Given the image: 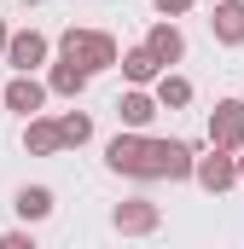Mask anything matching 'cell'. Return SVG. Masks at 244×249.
Masks as SVG:
<instances>
[{"instance_id": "277c9868", "label": "cell", "mask_w": 244, "mask_h": 249, "mask_svg": "<svg viewBox=\"0 0 244 249\" xmlns=\"http://www.w3.org/2000/svg\"><path fill=\"white\" fill-rule=\"evenodd\" d=\"M0 58L12 64V70H23V75H35L41 64L53 58V41H47L41 29H12V35H6V53H0Z\"/></svg>"}, {"instance_id": "44dd1931", "label": "cell", "mask_w": 244, "mask_h": 249, "mask_svg": "<svg viewBox=\"0 0 244 249\" xmlns=\"http://www.w3.org/2000/svg\"><path fill=\"white\" fill-rule=\"evenodd\" d=\"M6 35H12V29H6V18H0V53H6Z\"/></svg>"}, {"instance_id": "5bb4252c", "label": "cell", "mask_w": 244, "mask_h": 249, "mask_svg": "<svg viewBox=\"0 0 244 249\" xmlns=\"http://www.w3.org/2000/svg\"><path fill=\"white\" fill-rule=\"evenodd\" d=\"M87 81H93V75H87L76 58L47 64V93H59V99H81V93H87Z\"/></svg>"}, {"instance_id": "7c38bea8", "label": "cell", "mask_w": 244, "mask_h": 249, "mask_svg": "<svg viewBox=\"0 0 244 249\" xmlns=\"http://www.w3.org/2000/svg\"><path fill=\"white\" fill-rule=\"evenodd\" d=\"M209 35H215L221 47H244V0H215Z\"/></svg>"}, {"instance_id": "ba28073f", "label": "cell", "mask_w": 244, "mask_h": 249, "mask_svg": "<svg viewBox=\"0 0 244 249\" xmlns=\"http://www.w3.org/2000/svg\"><path fill=\"white\" fill-rule=\"evenodd\" d=\"M145 53L163 64V70H175V64L186 58V35L175 29V23H169V18H157V23L145 29Z\"/></svg>"}, {"instance_id": "6da1fadb", "label": "cell", "mask_w": 244, "mask_h": 249, "mask_svg": "<svg viewBox=\"0 0 244 249\" xmlns=\"http://www.w3.org/2000/svg\"><path fill=\"white\" fill-rule=\"evenodd\" d=\"M192 145L186 139H151L140 145V162H134V180H192Z\"/></svg>"}, {"instance_id": "ac0fdd59", "label": "cell", "mask_w": 244, "mask_h": 249, "mask_svg": "<svg viewBox=\"0 0 244 249\" xmlns=\"http://www.w3.org/2000/svg\"><path fill=\"white\" fill-rule=\"evenodd\" d=\"M0 249H35V232L29 226H12V232H0Z\"/></svg>"}, {"instance_id": "3957f363", "label": "cell", "mask_w": 244, "mask_h": 249, "mask_svg": "<svg viewBox=\"0 0 244 249\" xmlns=\"http://www.w3.org/2000/svg\"><path fill=\"white\" fill-rule=\"evenodd\" d=\"M192 180L209 191V197H221V191L239 186V162H233V151H221V145H209L203 157H192Z\"/></svg>"}, {"instance_id": "ffe728a7", "label": "cell", "mask_w": 244, "mask_h": 249, "mask_svg": "<svg viewBox=\"0 0 244 249\" xmlns=\"http://www.w3.org/2000/svg\"><path fill=\"white\" fill-rule=\"evenodd\" d=\"M233 162H239V186H244V145H239V151H233Z\"/></svg>"}, {"instance_id": "7402d4cb", "label": "cell", "mask_w": 244, "mask_h": 249, "mask_svg": "<svg viewBox=\"0 0 244 249\" xmlns=\"http://www.w3.org/2000/svg\"><path fill=\"white\" fill-rule=\"evenodd\" d=\"M23 6H41V0H23Z\"/></svg>"}, {"instance_id": "8992f818", "label": "cell", "mask_w": 244, "mask_h": 249, "mask_svg": "<svg viewBox=\"0 0 244 249\" xmlns=\"http://www.w3.org/2000/svg\"><path fill=\"white\" fill-rule=\"evenodd\" d=\"M209 145H221V151H239L244 145V99H215V110H209Z\"/></svg>"}, {"instance_id": "7a4b0ae2", "label": "cell", "mask_w": 244, "mask_h": 249, "mask_svg": "<svg viewBox=\"0 0 244 249\" xmlns=\"http://www.w3.org/2000/svg\"><path fill=\"white\" fill-rule=\"evenodd\" d=\"M59 58H76L87 75H99V70H117V35H105V29H64L59 35Z\"/></svg>"}, {"instance_id": "d6986e66", "label": "cell", "mask_w": 244, "mask_h": 249, "mask_svg": "<svg viewBox=\"0 0 244 249\" xmlns=\"http://www.w3.org/2000/svg\"><path fill=\"white\" fill-rule=\"evenodd\" d=\"M151 6H157V12H163V18H186V12H192V6H198V0H151Z\"/></svg>"}, {"instance_id": "30bf717a", "label": "cell", "mask_w": 244, "mask_h": 249, "mask_svg": "<svg viewBox=\"0 0 244 249\" xmlns=\"http://www.w3.org/2000/svg\"><path fill=\"white\" fill-rule=\"evenodd\" d=\"M12 209H18V220H23V226H41V220L59 209V197H53V186H18Z\"/></svg>"}, {"instance_id": "52a82bcc", "label": "cell", "mask_w": 244, "mask_h": 249, "mask_svg": "<svg viewBox=\"0 0 244 249\" xmlns=\"http://www.w3.org/2000/svg\"><path fill=\"white\" fill-rule=\"evenodd\" d=\"M0 105H6V110H18V116H35V110L47 105V81H35V75H23V70H18V75L0 87Z\"/></svg>"}, {"instance_id": "4fadbf2b", "label": "cell", "mask_w": 244, "mask_h": 249, "mask_svg": "<svg viewBox=\"0 0 244 249\" xmlns=\"http://www.w3.org/2000/svg\"><path fill=\"white\" fill-rule=\"evenodd\" d=\"M117 122H122V127H140V133H145V127L157 122V99H151L145 87H128V93L117 99Z\"/></svg>"}, {"instance_id": "e0dca14e", "label": "cell", "mask_w": 244, "mask_h": 249, "mask_svg": "<svg viewBox=\"0 0 244 249\" xmlns=\"http://www.w3.org/2000/svg\"><path fill=\"white\" fill-rule=\"evenodd\" d=\"M59 139H64V151H70V145H87V139H93V116H87V110H64L59 116Z\"/></svg>"}, {"instance_id": "9a60e30c", "label": "cell", "mask_w": 244, "mask_h": 249, "mask_svg": "<svg viewBox=\"0 0 244 249\" xmlns=\"http://www.w3.org/2000/svg\"><path fill=\"white\" fill-rule=\"evenodd\" d=\"M117 70L128 75V87H151V81L163 75V64L145 53V41H140V47H128V53H117Z\"/></svg>"}, {"instance_id": "8fae6325", "label": "cell", "mask_w": 244, "mask_h": 249, "mask_svg": "<svg viewBox=\"0 0 244 249\" xmlns=\"http://www.w3.org/2000/svg\"><path fill=\"white\" fill-rule=\"evenodd\" d=\"M140 145H145V133H140V127H122L117 139L105 145V168H111V174H128V180H134V162H140Z\"/></svg>"}, {"instance_id": "9c48e42d", "label": "cell", "mask_w": 244, "mask_h": 249, "mask_svg": "<svg viewBox=\"0 0 244 249\" xmlns=\"http://www.w3.org/2000/svg\"><path fill=\"white\" fill-rule=\"evenodd\" d=\"M23 151L29 157H59L64 151V139H59V116H23Z\"/></svg>"}, {"instance_id": "2e32d148", "label": "cell", "mask_w": 244, "mask_h": 249, "mask_svg": "<svg viewBox=\"0 0 244 249\" xmlns=\"http://www.w3.org/2000/svg\"><path fill=\"white\" fill-rule=\"evenodd\" d=\"M151 99H157V110H186V105H192V81L175 75V70H163V75L151 81Z\"/></svg>"}, {"instance_id": "5b68a950", "label": "cell", "mask_w": 244, "mask_h": 249, "mask_svg": "<svg viewBox=\"0 0 244 249\" xmlns=\"http://www.w3.org/2000/svg\"><path fill=\"white\" fill-rule=\"evenodd\" d=\"M111 226H117L122 238H145V232L163 226V209H157L151 197H122L117 209H111Z\"/></svg>"}]
</instances>
